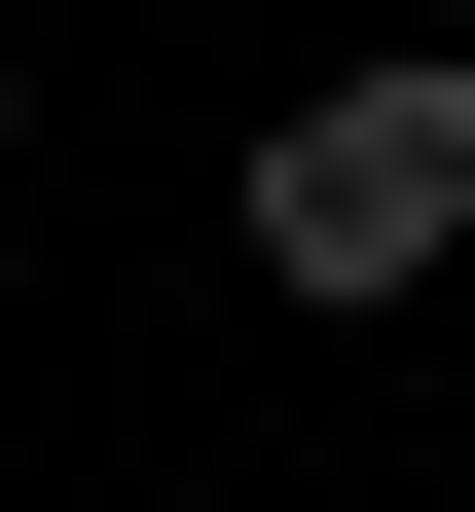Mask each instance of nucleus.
<instances>
[{"mask_svg":"<svg viewBox=\"0 0 475 512\" xmlns=\"http://www.w3.org/2000/svg\"><path fill=\"white\" fill-rule=\"evenodd\" d=\"M220 256H256V293H439V256H475V74L402 37V74L256 110V147H220Z\"/></svg>","mask_w":475,"mask_h":512,"instance_id":"f257e3e1","label":"nucleus"}]
</instances>
